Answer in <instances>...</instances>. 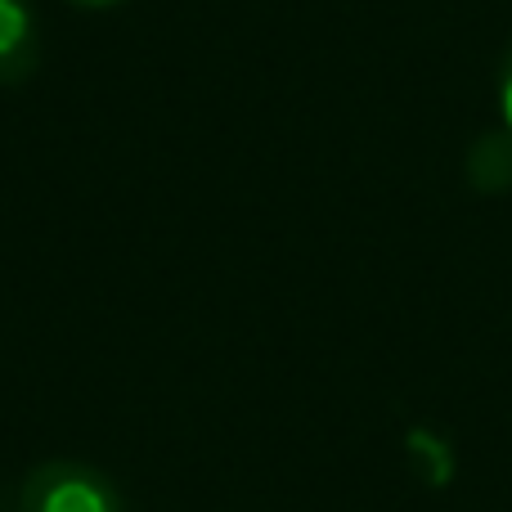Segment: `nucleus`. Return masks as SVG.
<instances>
[{"mask_svg": "<svg viewBox=\"0 0 512 512\" xmlns=\"http://www.w3.org/2000/svg\"><path fill=\"white\" fill-rule=\"evenodd\" d=\"M23 512H126L113 477L77 459H50L32 468L18 490Z\"/></svg>", "mask_w": 512, "mask_h": 512, "instance_id": "1", "label": "nucleus"}, {"mask_svg": "<svg viewBox=\"0 0 512 512\" xmlns=\"http://www.w3.org/2000/svg\"><path fill=\"white\" fill-rule=\"evenodd\" d=\"M36 14L27 0H0V86H23L36 72Z\"/></svg>", "mask_w": 512, "mask_h": 512, "instance_id": "2", "label": "nucleus"}, {"mask_svg": "<svg viewBox=\"0 0 512 512\" xmlns=\"http://www.w3.org/2000/svg\"><path fill=\"white\" fill-rule=\"evenodd\" d=\"M499 99H504V117H508V126H512V50H508V59H504V90H499Z\"/></svg>", "mask_w": 512, "mask_h": 512, "instance_id": "3", "label": "nucleus"}, {"mask_svg": "<svg viewBox=\"0 0 512 512\" xmlns=\"http://www.w3.org/2000/svg\"><path fill=\"white\" fill-rule=\"evenodd\" d=\"M68 5H77V9H113V5H122V0H68Z\"/></svg>", "mask_w": 512, "mask_h": 512, "instance_id": "4", "label": "nucleus"}]
</instances>
